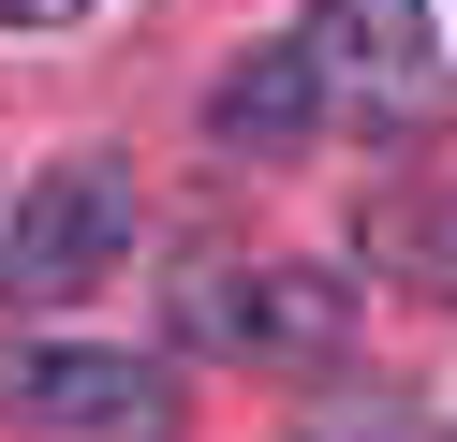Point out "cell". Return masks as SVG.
<instances>
[{
  "instance_id": "6da1fadb",
  "label": "cell",
  "mask_w": 457,
  "mask_h": 442,
  "mask_svg": "<svg viewBox=\"0 0 457 442\" xmlns=\"http://www.w3.org/2000/svg\"><path fill=\"white\" fill-rule=\"evenodd\" d=\"M310 74H325L384 147H428V133H443V45H428V0H310Z\"/></svg>"
},
{
  "instance_id": "7a4b0ae2",
  "label": "cell",
  "mask_w": 457,
  "mask_h": 442,
  "mask_svg": "<svg viewBox=\"0 0 457 442\" xmlns=\"http://www.w3.org/2000/svg\"><path fill=\"white\" fill-rule=\"evenodd\" d=\"M119 251H133V177L119 163H45L30 192H15V221H0V295H15V310H60V295H89Z\"/></svg>"
},
{
  "instance_id": "3957f363",
  "label": "cell",
  "mask_w": 457,
  "mask_h": 442,
  "mask_svg": "<svg viewBox=\"0 0 457 442\" xmlns=\"http://www.w3.org/2000/svg\"><path fill=\"white\" fill-rule=\"evenodd\" d=\"M15 413L30 428H74V442H178V369L45 339V354H15Z\"/></svg>"
},
{
  "instance_id": "277c9868",
  "label": "cell",
  "mask_w": 457,
  "mask_h": 442,
  "mask_svg": "<svg viewBox=\"0 0 457 442\" xmlns=\"http://www.w3.org/2000/svg\"><path fill=\"white\" fill-rule=\"evenodd\" d=\"M339 310H354V295H339L325 265H192L178 280V324L221 339V354H325Z\"/></svg>"
},
{
  "instance_id": "5b68a950",
  "label": "cell",
  "mask_w": 457,
  "mask_h": 442,
  "mask_svg": "<svg viewBox=\"0 0 457 442\" xmlns=\"http://www.w3.org/2000/svg\"><path fill=\"white\" fill-rule=\"evenodd\" d=\"M310 118H325L310 45H266V59H237V74L207 88V133L237 147V163H295V147H310Z\"/></svg>"
},
{
  "instance_id": "8992f818",
  "label": "cell",
  "mask_w": 457,
  "mask_h": 442,
  "mask_svg": "<svg viewBox=\"0 0 457 442\" xmlns=\"http://www.w3.org/2000/svg\"><path fill=\"white\" fill-rule=\"evenodd\" d=\"M310 442H413V398L398 383H325L310 398Z\"/></svg>"
},
{
  "instance_id": "52a82bcc",
  "label": "cell",
  "mask_w": 457,
  "mask_h": 442,
  "mask_svg": "<svg viewBox=\"0 0 457 442\" xmlns=\"http://www.w3.org/2000/svg\"><path fill=\"white\" fill-rule=\"evenodd\" d=\"M89 0H0V29H74Z\"/></svg>"
}]
</instances>
